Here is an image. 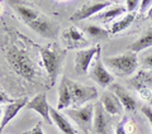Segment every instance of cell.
Instances as JSON below:
<instances>
[{
    "label": "cell",
    "mask_w": 152,
    "mask_h": 134,
    "mask_svg": "<svg viewBox=\"0 0 152 134\" xmlns=\"http://www.w3.org/2000/svg\"><path fill=\"white\" fill-rule=\"evenodd\" d=\"M13 8V10L17 13L18 18L27 24L32 31H34L37 34H39L43 38H56L58 34L60 25L56 22H53L51 18H48L45 14L39 13L36 9H33L29 5L22 3H9Z\"/></svg>",
    "instance_id": "1"
},
{
    "label": "cell",
    "mask_w": 152,
    "mask_h": 134,
    "mask_svg": "<svg viewBox=\"0 0 152 134\" xmlns=\"http://www.w3.org/2000/svg\"><path fill=\"white\" fill-rule=\"evenodd\" d=\"M5 58L15 74L32 84H37L39 79V70L33 58L27 53V51L20 48L18 44L8 46L4 50Z\"/></svg>",
    "instance_id": "2"
},
{
    "label": "cell",
    "mask_w": 152,
    "mask_h": 134,
    "mask_svg": "<svg viewBox=\"0 0 152 134\" xmlns=\"http://www.w3.org/2000/svg\"><path fill=\"white\" fill-rule=\"evenodd\" d=\"M36 48L41 55L43 67L46 68L47 76L50 80V87L56 84L57 76L61 72V67L66 57V48H61L57 43H50L46 46L36 44Z\"/></svg>",
    "instance_id": "3"
},
{
    "label": "cell",
    "mask_w": 152,
    "mask_h": 134,
    "mask_svg": "<svg viewBox=\"0 0 152 134\" xmlns=\"http://www.w3.org/2000/svg\"><path fill=\"white\" fill-rule=\"evenodd\" d=\"M103 62L104 65L108 66L118 76H131L137 70V66H138L137 55L131 51L119 56L104 57Z\"/></svg>",
    "instance_id": "4"
},
{
    "label": "cell",
    "mask_w": 152,
    "mask_h": 134,
    "mask_svg": "<svg viewBox=\"0 0 152 134\" xmlns=\"http://www.w3.org/2000/svg\"><path fill=\"white\" fill-rule=\"evenodd\" d=\"M67 85L71 94V103H72L74 109H79L83 104L90 101L95 98H98V90L93 86H86L79 84L76 81H72L67 77Z\"/></svg>",
    "instance_id": "5"
},
{
    "label": "cell",
    "mask_w": 152,
    "mask_h": 134,
    "mask_svg": "<svg viewBox=\"0 0 152 134\" xmlns=\"http://www.w3.org/2000/svg\"><path fill=\"white\" fill-rule=\"evenodd\" d=\"M94 113L95 106L91 104H88L79 109H66L65 114L81 128V130L85 134H89L93 130L94 124Z\"/></svg>",
    "instance_id": "6"
},
{
    "label": "cell",
    "mask_w": 152,
    "mask_h": 134,
    "mask_svg": "<svg viewBox=\"0 0 152 134\" xmlns=\"http://www.w3.org/2000/svg\"><path fill=\"white\" fill-rule=\"evenodd\" d=\"M102 50L98 52L96 56L94 58V62L91 65V70H90V77L93 81H95L99 86L102 87H108L109 85L113 84L114 77L107 71V68L104 67V62L102 58Z\"/></svg>",
    "instance_id": "7"
},
{
    "label": "cell",
    "mask_w": 152,
    "mask_h": 134,
    "mask_svg": "<svg viewBox=\"0 0 152 134\" xmlns=\"http://www.w3.org/2000/svg\"><path fill=\"white\" fill-rule=\"evenodd\" d=\"M100 50H102V47L99 44H96L95 47L80 50V51L76 52V56H75V72L77 75L88 74L90 66H91V62L94 61L95 56H96V53Z\"/></svg>",
    "instance_id": "8"
},
{
    "label": "cell",
    "mask_w": 152,
    "mask_h": 134,
    "mask_svg": "<svg viewBox=\"0 0 152 134\" xmlns=\"http://www.w3.org/2000/svg\"><path fill=\"white\" fill-rule=\"evenodd\" d=\"M110 4H112V1H90V3H86L70 17V20L71 22H80V20H84V19L93 18V17L96 15V14L102 13V10H104V9L107 7H109Z\"/></svg>",
    "instance_id": "9"
},
{
    "label": "cell",
    "mask_w": 152,
    "mask_h": 134,
    "mask_svg": "<svg viewBox=\"0 0 152 134\" xmlns=\"http://www.w3.org/2000/svg\"><path fill=\"white\" fill-rule=\"evenodd\" d=\"M26 109L34 110V111H37L42 118L45 119L47 124H50V125L53 124V120H52V118H51V106L48 105V103H47L45 92H41V94L36 95V96L26 105Z\"/></svg>",
    "instance_id": "10"
},
{
    "label": "cell",
    "mask_w": 152,
    "mask_h": 134,
    "mask_svg": "<svg viewBox=\"0 0 152 134\" xmlns=\"http://www.w3.org/2000/svg\"><path fill=\"white\" fill-rule=\"evenodd\" d=\"M62 42L66 47V50H76V48H84L89 44L86 38L80 32L77 28L70 27L62 33Z\"/></svg>",
    "instance_id": "11"
},
{
    "label": "cell",
    "mask_w": 152,
    "mask_h": 134,
    "mask_svg": "<svg viewBox=\"0 0 152 134\" xmlns=\"http://www.w3.org/2000/svg\"><path fill=\"white\" fill-rule=\"evenodd\" d=\"M94 113V124H93V132L95 134H108L109 127V114L104 110L103 105L100 103H96Z\"/></svg>",
    "instance_id": "12"
},
{
    "label": "cell",
    "mask_w": 152,
    "mask_h": 134,
    "mask_svg": "<svg viewBox=\"0 0 152 134\" xmlns=\"http://www.w3.org/2000/svg\"><path fill=\"white\" fill-rule=\"evenodd\" d=\"M100 104L109 115H122L123 105L113 91H104L100 98Z\"/></svg>",
    "instance_id": "13"
},
{
    "label": "cell",
    "mask_w": 152,
    "mask_h": 134,
    "mask_svg": "<svg viewBox=\"0 0 152 134\" xmlns=\"http://www.w3.org/2000/svg\"><path fill=\"white\" fill-rule=\"evenodd\" d=\"M29 103L28 101V98H20L17 99L14 103L5 105V109H4L3 117H1V123H0V130H3L5 125L12 120V119L15 118L17 114L20 111V109L26 108V105Z\"/></svg>",
    "instance_id": "14"
},
{
    "label": "cell",
    "mask_w": 152,
    "mask_h": 134,
    "mask_svg": "<svg viewBox=\"0 0 152 134\" xmlns=\"http://www.w3.org/2000/svg\"><path fill=\"white\" fill-rule=\"evenodd\" d=\"M110 89H112V91L117 95V98L119 99V101L122 103L123 108H124L126 110H128V111H133V110L136 109V106H137L136 99L133 98L122 85H119V84H112Z\"/></svg>",
    "instance_id": "15"
},
{
    "label": "cell",
    "mask_w": 152,
    "mask_h": 134,
    "mask_svg": "<svg viewBox=\"0 0 152 134\" xmlns=\"http://www.w3.org/2000/svg\"><path fill=\"white\" fill-rule=\"evenodd\" d=\"M51 118L53 120V124L60 129L62 134H76V130L72 128L70 122L62 114H60L56 108H52V106H51Z\"/></svg>",
    "instance_id": "16"
},
{
    "label": "cell",
    "mask_w": 152,
    "mask_h": 134,
    "mask_svg": "<svg viewBox=\"0 0 152 134\" xmlns=\"http://www.w3.org/2000/svg\"><path fill=\"white\" fill-rule=\"evenodd\" d=\"M70 105H72L71 103V94H70V89L67 85V77L64 76L61 79L60 82V87H58V104H57V110H62L69 108Z\"/></svg>",
    "instance_id": "17"
},
{
    "label": "cell",
    "mask_w": 152,
    "mask_h": 134,
    "mask_svg": "<svg viewBox=\"0 0 152 134\" xmlns=\"http://www.w3.org/2000/svg\"><path fill=\"white\" fill-rule=\"evenodd\" d=\"M126 13H127L126 7L117 5L115 8H112V9H109V10H105V12H102V13L96 14V15L94 17V19L98 20V22H102V23H109V22L114 20L117 17H121Z\"/></svg>",
    "instance_id": "18"
},
{
    "label": "cell",
    "mask_w": 152,
    "mask_h": 134,
    "mask_svg": "<svg viewBox=\"0 0 152 134\" xmlns=\"http://www.w3.org/2000/svg\"><path fill=\"white\" fill-rule=\"evenodd\" d=\"M148 47H152V28L143 33L142 37H140L136 42L132 43L129 46V51L133 53H138V52L148 48Z\"/></svg>",
    "instance_id": "19"
},
{
    "label": "cell",
    "mask_w": 152,
    "mask_h": 134,
    "mask_svg": "<svg viewBox=\"0 0 152 134\" xmlns=\"http://www.w3.org/2000/svg\"><path fill=\"white\" fill-rule=\"evenodd\" d=\"M129 84L137 90L146 89L147 85H152V71H141L134 79L129 81Z\"/></svg>",
    "instance_id": "20"
},
{
    "label": "cell",
    "mask_w": 152,
    "mask_h": 134,
    "mask_svg": "<svg viewBox=\"0 0 152 134\" xmlns=\"http://www.w3.org/2000/svg\"><path fill=\"white\" fill-rule=\"evenodd\" d=\"M134 18H136V14L134 13H128L127 15H124V17L121 19V20L115 22L112 25V28H110V34H117V33H121V32H123L124 29H127V28L133 23Z\"/></svg>",
    "instance_id": "21"
},
{
    "label": "cell",
    "mask_w": 152,
    "mask_h": 134,
    "mask_svg": "<svg viewBox=\"0 0 152 134\" xmlns=\"http://www.w3.org/2000/svg\"><path fill=\"white\" fill-rule=\"evenodd\" d=\"M84 31L90 37L98 38V39H107V38H109V34H110V32H108L107 29H104L102 27H98V25H94V24L84 25Z\"/></svg>",
    "instance_id": "22"
},
{
    "label": "cell",
    "mask_w": 152,
    "mask_h": 134,
    "mask_svg": "<svg viewBox=\"0 0 152 134\" xmlns=\"http://www.w3.org/2000/svg\"><path fill=\"white\" fill-rule=\"evenodd\" d=\"M127 123H128V118L123 117V119L117 124L115 128V134H129L127 130Z\"/></svg>",
    "instance_id": "23"
},
{
    "label": "cell",
    "mask_w": 152,
    "mask_h": 134,
    "mask_svg": "<svg viewBox=\"0 0 152 134\" xmlns=\"http://www.w3.org/2000/svg\"><path fill=\"white\" fill-rule=\"evenodd\" d=\"M138 95L140 98H142L145 100V101H147L148 104H152V92L150 89H140L138 90Z\"/></svg>",
    "instance_id": "24"
},
{
    "label": "cell",
    "mask_w": 152,
    "mask_h": 134,
    "mask_svg": "<svg viewBox=\"0 0 152 134\" xmlns=\"http://www.w3.org/2000/svg\"><path fill=\"white\" fill-rule=\"evenodd\" d=\"M140 7H141V1H138V0H128L126 3L127 12L129 13H134V10H137Z\"/></svg>",
    "instance_id": "25"
},
{
    "label": "cell",
    "mask_w": 152,
    "mask_h": 134,
    "mask_svg": "<svg viewBox=\"0 0 152 134\" xmlns=\"http://www.w3.org/2000/svg\"><path fill=\"white\" fill-rule=\"evenodd\" d=\"M23 134H45V133H43V129H42V124L38 122L32 129H29V130L24 132Z\"/></svg>",
    "instance_id": "26"
},
{
    "label": "cell",
    "mask_w": 152,
    "mask_h": 134,
    "mask_svg": "<svg viewBox=\"0 0 152 134\" xmlns=\"http://www.w3.org/2000/svg\"><path fill=\"white\" fill-rule=\"evenodd\" d=\"M141 111L145 114V117L147 118V120L150 122L151 128H152V110H151V108H148V106H142L141 108Z\"/></svg>",
    "instance_id": "27"
},
{
    "label": "cell",
    "mask_w": 152,
    "mask_h": 134,
    "mask_svg": "<svg viewBox=\"0 0 152 134\" xmlns=\"http://www.w3.org/2000/svg\"><path fill=\"white\" fill-rule=\"evenodd\" d=\"M142 62H143V65L147 66L148 68H152V52L148 55L143 56V60H142Z\"/></svg>",
    "instance_id": "28"
},
{
    "label": "cell",
    "mask_w": 152,
    "mask_h": 134,
    "mask_svg": "<svg viewBox=\"0 0 152 134\" xmlns=\"http://www.w3.org/2000/svg\"><path fill=\"white\" fill-rule=\"evenodd\" d=\"M151 4H152L151 0H143V1H141V7H140L141 14H145L147 12V8H148V5H151Z\"/></svg>",
    "instance_id": "29"
},
{
    "label": "cell",
    "mask_w": 152,
    "mask_h": 134,
    "mask_svg": "<svg viewBox=\"0 0 152 134\" xmlns=\"http://www.w3.org/2000/svg\"><path fill=\"white\" fill-rule=\"evenodd\" d=\"M0 96H1V99H0V100H1V104H4V101H7V103H9V104H12V103L15 101V100H12L10 98H8L7 95H4L3 90H1V92H0Z\"/></svg>",
    "instance_id": "30"
},
{
    "label": "cell",
    "mask_w": 152,
    "mask_h": 134,
    "mask_svg": "<svg viewBox=\"0 0 152 134\" xmlns=\"http://www.w3.org/2000/svg\"><path fill=\"white\" fill-rule=\"evenodd\" d=\"M148 18H150L151 20H152V7L150 8V10H148Z\"/></svg>",
    "instance_id": "31"
}]
</instances>
